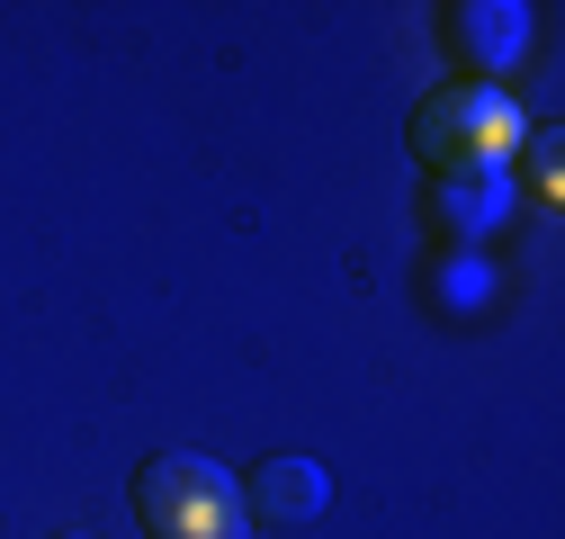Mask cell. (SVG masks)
Segmentation results:
<instances>
[{
    "label": "cell",
    "instance_id": "obj_2",
    "mask_svg": "<svg viewBox=\"0 0 565 539\" xmlns=\"http://www.w3.org/2000/svg\"><path fill=\"white\" fill-rule=\"evenodd\" d=\"M135 521H145L153 539H252L243 486L216 458H198V450H171V458L135 467Z\"/></svg>",
    "mask_w": 565,
    "mask_h": 539
},
{
    "label": "cell",
    "instance_id": "obj_7",
    "mask_svg": "<svg viewBox=\"0 0 565 539\" xmlns=\"http://www.w3.org/2000/svg\"><path fill=\"white\" fill-rule=\"evenodd\" d=\"M54 539H90V530H54Z\"/></svg>",
    "mask_w": 565,
    "mask_h": 539
},
{
    "label": "cell",
    "instance_id": "obj_4",
    "mask_svg": "<svg viewBox=\"0 0 565 539\" xmlns=\"http://www.w3.org/2000/svg\"><path fill=\"white\" fill-rule=\"evenodd\" d=\"M243 486V512H252V530L260 521H315L323 504H332V477L315 458H297V450H269L252 477H234Z\"/></svg>",
    "mask_w": 565,
    "mask_h": 539
},
{
    "label": "cell",
    "instance_id": "obj_6",
    "mask_svg": "<svg viewBox=\"0 0 565 539\" xmlns=\"http://www.w3.org/2000/svg\"><path fill=\"white\" fill-rule=\"evenodd\" d=\"M530 180H539V198H556V145H547V135L530 145Z\"/></svg>",
    "mask_w": 565,
    "mask_h": 539
},
{
    "label": "cell",
    "instance_id": "obj_3",
    "mask_svg": "<svg viewBox=\"0 0 565 539\" xmlns=\"http://www.w3.org/2000/svg\"><path fill=\"white\" fill-rule=\"evenodd\" d=\"M440 45L467 63L458 82H493V73H512V63H521L530 10H521V0H449V10H440Z\"/></svg>",
    "mask_w": 565,
    "mask_h": 539
},
{
    "label": "cell",
    "instance_id": "obj_5",
    "mask_svg": "<svg viewBox=\"0 0 565 539\" xmlns=\"http://www.w3.org/2000/svg\"><path fill=\"white\" fill-rule=\"evenodd\" d=\"M503 189H512V171H493V180H440V216L449 225H493V208H503Z\"/></svg>",
    "mask_w": 565,
    "mask_h": 539
},
{
    "label": "cell",
    "instance_id": "obj_1",
    "mask_svg": "<svg viewBox=\"0 0 565 539\" xmlns=\"http://www.w3.org/2000/svg\"><path fill=\"white\" fill-rule=\"evenodd\" d=\"M404 135H413V162H431V180H493V171H512V154L530 145L521 99L493 91V82L422 91V108H413Z\"/></svg>",
    "mask_w": 565,
    "mask_h": 539
}]
</instances>
